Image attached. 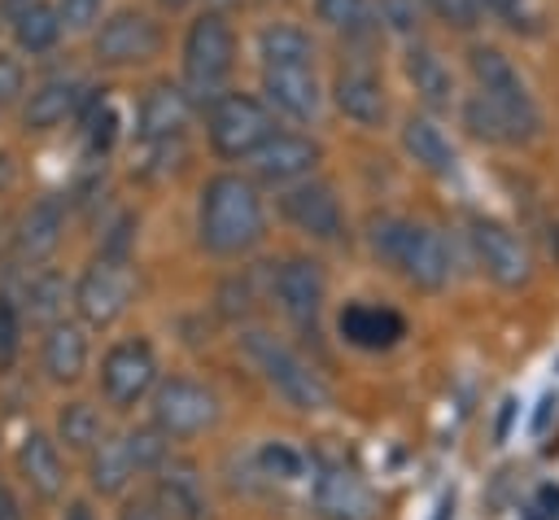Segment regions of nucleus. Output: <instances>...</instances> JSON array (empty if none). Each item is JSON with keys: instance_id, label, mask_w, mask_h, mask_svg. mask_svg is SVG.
<instances>
[{"instance_id": "obj_1", "label": "nucleus", "mask_w": 559, "mask_h": 520, "mask_svg": "<svg viewBox=\"0 0 559 520\" xmlns=\"http://www.w3.org/2000/svg\"><path fill=\"white\" fill-rule=\"evenodd\" d=\"M467 70L476 79V96L463 105V122L472 135L489 144H520L533 140L542 127V109L524 83V74L511 66V57L493 44H476L467 52Z\"/></svg>"}, {"instance_id": "obj_2", "label": "nucleus", "mask_w": 559, "mask_h": 520, "mask_svg": "<svg viewBox=\"0 0 559 520\" xmlns=\"http://www.w3.org/2000/svg\"><path fill=\"white\" fill-rule=\"evenodd\" d=\"M262 227H266V214H262V197H258V184L253 179H245L236 170H223V175H214L201 188V201H197V240L210 253L240 258V253H249L262 240Z\"/></svg>"}, {"instance_id": "obj_3", "label": "nucleus", "mask_w": 559, "mask_h": 520, "mask_svg": "<svg viewBox=\"0 0 559 520\" xmlns=\"http://www.w3.org/2000/svg\"><path fill=\"white\" fill-rule=\"evenodd\" d=\"M367 245L380 262H389L402 280H411L415 288H445L450 275H454V258H450V245L437 227L428 223H411V218H371L367 227Z\"/></svg>"}, {"instance_id": "obj_4", "label": "nucleus", "mask_w": 559, "mask_h": 520, "mask_svg": "<svg viewBox=\"0 0 559 520\" xmlns=\"http://www.w3.org/2000/svg\"><path fill=\"white\" fill-rule=\"evenodd\" d=\"M240 350L249 354V363L262 371V380L293 406V411H328L332 406V389L323 385V376L297 354L288 350L280 336L253 328L240 336Z\"/></svg>"}, {"instance_id": "obj_5", "label": "nucleus", "mask_w": 559, "mask_h": 520, "mask_svg": "<svg viewBox=\"0 0 559 520\" xmlns=\"http://www.w3.org/2000/svg\"><path fill=\"white\" fill-rule=\"evenodd\" d=\"M231 66H236V35H231L223 9H210L183 35V92L197 101L218 96Z\"/></svg>"}, {"instance_id": "obj_6", "label": "nucleus", "mask_w": 559, "mask_h": 520, "mask_svg": "<svg viewBox=\"0 0 559 520\" xmlns=\"http://www.w3.org/2000/svg\"><path fill=\"white\" fill-rule=\"evenodd\" d=\"M205 131H210V149L236 162V157H253V149L275 131V118L253 92H218L210 96Z\"/></svg>"}, {"instance_id": "obj_7", "label": "nucleus", "mask_w": 559, "mask_h": 520, "mask_svg": "<svg viewBox=\"0 0 559 520\" xmlns=\"http://www.w3.org/2000/svg\"><path fill=\"white\" fill-rule=\"evenodd\" d=\"M218 419V398L188 380V376H170L153 389V428L162 437H197Z\"/></svg>"}, {"instance_id": "obj_8", "label": "nucleus", "mask_w": 559, "mask_h": 520, "mask_svg": "<svg viewBox=\"0 0 559 520\" xmlns=\"http://www.w3.org/2000/svg\"><path fill=\"white\" fill-rule=\"evenodd\" d=\"M127 302H131V271H127V262L114 258V253L96 258V262L79 275V284H74V310H79V319L92 323V328H109V323L127 310Z\"/></svg>"}, {"instance_id": "obj_9", "label": "nucleus", "mask_w": 559, "mask_h": 520, "mask_svg": "<svg viewBox=\"0 0 559 520\" xmlns=\"http://www.w3.org/2000/svg\"><path fill=\"white\" fill-rule=\"evenodd\" d=\"M467 236H472V249H476L480 271H485L493 284H502V288L528 284V275H533L528 245H524L507 223H498V218H476Z\"/></svg>"}, {"instance_id": "obj_10", "label": "nucleus", "mask_w": 559, "mask_h": 520, "mask_svg": "<svg viewBox=\"0 0 559 520\" xmlns=\"http://www.w3.org/2000/svg\"><path fill=\"white\" fill-rule=\"evenodd\" d=\"M157 385V358L148 350V341L131 336V341H118L105 363H100V389L114 406H135L148 389Z\"/></svg>"}, {"instance_id": "obj_11", "label": "nucleus", "mask_w": 559, "mask_h": 520, "mask_svg": "<svg viewBox=\"0 0 559 520\" xmlns=\"http://www.w3.org/2000/svg\"><path fill=\"white\" fill-rule=\"evenodd\" d=\"M92 48H96V57H100L105 66H140V61L157 57V48H162V26H157L148 13H140V9H122V13H114L109 22H100Z\"/></svg>"}, {"instance_id": "obj_12", "label": "nucleus", "mask_w": 559, "mask_h": 520, "mask_svg": "<svg viewBox=\"0 0 559 520\" xmlns=\"http://www.w3.org/2000/svg\"><path fill=\"white\" fill-rule=\"evenodd\" d=\"M262 92L280 114H288L297 122H314L323 109V87H319L314 61H266Z\"/></svg>"}, {"instance_id": "obj_13", "label": "nucleus", "mask_w": 559, "mask_h": 520, "mask_svg": "<svg viewBox=\"0 0 559 520\" xmlns=\"http://www.w3.org/2000/svg\"><path fill=\"white\" fill-rule=\"evenodd\" d=\"M280 210L297 232H306L314 240H341L345 236V210H341L332 184H323V179H301L297 188H288L280 197Z\"/></svg>"}, {"instance_id": "obj_14", "label": "nucleus", "mask_w": 559, "mask_h": 520, "mask_svg": "<svg viewBox=\"0 0 559 520\" xmlns=\"http://www.w3.org/2000/svg\"><path fill=\"white\" fill-rule=\"evenodd\" d=\"M314 511H319V520H376L380 498L358 472L323 468L314 476Z\"/></svg>"}, {"instance_id": "obj_15", "label": "nucleus", "mask_w": 559, "mask_h": 520, "mask_svg": "<svg viewBox=\"0 0 559 520\" xmlns=\"http://www.w3.org/2000/svg\"><path fill=\"white\" fill-rule=\"evenodd\" d=\"M323 293H328V280H323V267L314 258L280 262V271H275V302H280V310L297 328H314V319L323 310Z\"/></svg>"}, {"instance_id": "obj_16", "label": "nucleus", "mask_w": 559, "mask_h": 520, "mask_svg": "<svg viewBox=\"0 0 559 520\" xmlns=\"http://www.w3.org/2000/svg\"><path fill=\"white\" fill-rule=\"evenodd\" d=\"M323 149L310 140V135H297V131H271L258 149H253V170L266 179V184H297L306 179L314 166H319Z\"/></svg>"}, {"instance_id": "obj_17", "label": "nucleus", "mask_w": 559, "mask_h": 520, "mask_svg": "<svg viewBox=\"0 0 559 520\" xmlns=\"http://www.w3.org/2000/svg\"><path fill=\"white\" fill-rule=\"evenodd\" d=\"M188 114H192V96L183 87H175V83H157L140 101V127H135V135L144 144H166L175 135H183Z\"/></svg>"}, {"instance_id": "obj_18", "label": "nucleus", "mask_w": 559, "mask_h": 520, "mask_svg": "<svg viewBox=\"0 0 559 520\" xmlns=\"http://www.w3.org/2000/svg\"><path fill=\"white\" fill-rule=\"evenodd\" d=\"M332 101H336V109H341L349 122H358V127H380L384 114H389V101H384L380 79H376L371 70H362V66H349V70L336 74Z\"/></svg>"}, {"instance_id": "obj_19", "label": "nucleus", "mask_w": 559, "mask_h": 520, "mask_svg": "<svg viewBox=\"0 0 559 520\" xmlns=\"http://www.w3.org/2000/svg\"><path fill=\"white\" fill-rule=\"evenodd\" d=\"M402 149L415 166H424L428 175L437 179H450L459 170V153L450 144V135L428 118V114H411L406 127H402Z\"/></svg>"}, {"instance_id": "obj_20", "label": "nucleus", "mask_w": 559, "mask_h": 520, "mask_svg": "<svg viewBox=\"0 0 559 520\" xmlns=\"http://www.w3.org/2000/svg\"><path fill=\"white\" fill-rule=\"evenodd\" d=\"M17 468H22V476H26V485L39 494V498H61V489H66V463H61V450H57V441L48 437V433H39V428H31L26 437H22V446H17Z\"/></svg>"}, {"instance_id": "obj_21", "label": "nucleus", "mask_w": 559, "mask_h": 520, "mask_svg": "<svg viewBox=\"0 0 559 520\" xmlns=\"http://www.w3.org/2000/svg\"><path fill=\"white\" fill-rule=\"evenodd\" d=\"M336 328H341V336H345L349 345H358V350H389V345H397V336L406 332L402 315H393L389 306H367V302L345 306L341 319H336Z\"/></svg>"}, {"instance_id": "obj_22", "label": "nucleus", "mask_w": 559, "mask_h": 520, "mask_svg": "<svg viewBox=\"0 0 559 520\" xmlns=\"http://www.w3.org/2000/svg\"><path fill=\"white\" fill-rule=\"evenodd\" d=\"M61 227H66V210L57 197L35 201L22 223H17V258L22 262H44L57 245H61Z\"/></svg>"}, {"instance_id": "obj_23", "label": "nucleus", "mask_w": 559, "mask_h": 520, "mask_svg": "<svg viewBox=\"0 0 559 520\" xmlns=\"http://www.w3.org/2000/svg\"><path fill=\"white\" fill-rule=\"evenodd\" d=\"M406 79L415 83V92H419V101H424L428 109H450V101H454V74H450V66L437 57V48L411 44V48H406Z\"/></svg>"}, {"instance_id": "obj_24", "label": "nucleus", "mask_w": 559, "mask_h": 520, "mask_svg": "<svg viewBox=\"0 0 559 520\" xmlns=\"http://www.w3.org/2000/svg\"><path fill=\"white\" fill-rule=\"evenodd\" d=\"M79 105H83V87L70 83V79H52V83L31 92V101L22 109V122H26V131H52L70 114H79Z\"/></svg>"}, {"instance_id": "obj_25", "label": "nucleus", "mask_w": 559, "mask_h": 520, "mask_svg": "<svg viewBox=\"0 0 559 520\" xmlns=\"http://www.w3.org/2000/svg\"><path fill=\"white\" fill-rule=\"evenodd\" d=\"M83 367H87V336H83V328L70 323V319L48 323V336H44V371L66 385V380H79Z\"/></svg>"}, {"instance_id": "obj_26", "label": "nucleus", "mask_w": 559, "mask_h": 520, "mask_svg": "<svg viewBox=\"0 0 559 520\" xmlns=\"http://www.w3.org/2000/svg\"><path fill=\"white\" fill-rule=\"evenodd\" d=\"M92 489L96 494H122L127 489V481L135 476V463H131V450H127V441L122 437H105V441H96V450H92Z\"/></svg>"}, {"instance_id": "obj_27", "label": "nucleus", "mask_w": 559, "mask_h": 520, "mask_svg": "<svg viewBox=\"0 0 559 520\" xmlns=\"http://www.w3.org/2000/svg\"><path fill=\"white\" fill-rule=\"evenodd\" d=\"M13 39H17V48L22 52H48L57 39H61V17H57V9H48V4H39V0H31V4H22L17 9V17H13Z\"/></svg>"}, {"instance_id": "obj_28", "label": "nucleus", "mask_w": 559, "mask_h": 520, "mask_svg": "<svg viewBox=\"0 0 559 520\" xmlns=\"http://www.w3.org/2000/svg\"><path fill=\"white\" fill-rule=\"evenodd\" d=\"M162 494L170 498V507L183 516V520H205L210 503H205V485L197 476L192 463H166L162 472Z\"/></svg>"}, {"instance_id": "obj_29", "label": "nucleus", "mask_w": 559, "mask_h": 520, "mask_svg": "<svg viewBox=\"0 0 559 520\" xmlns=\"http://www.w3.org/2000/svg\"><path fill=\"white\" fill-rule=\"evenodd\" d=\"M258 57L262 66L266 61H314V39L293 22H275L258 35Z\"/></svg>"}, {"instance_id": "obj_30", "label": "nucleus", "mask_w": 559, "mask_h": 520, "mask_svg": "<svg viewBox=\"0 0 559 520\" xmlns=\"http://www.w3.org/2000/svg\"><path fill=\"white\" fill-rule=\"evenodd\" d=\"M57 437H61L70 450H92V446L100 441V415H96V406H87V402L61 406V415H57Z\"/></svg>"}, {"instance_id": "obj_31", "label": "nucleus", "mask_w": 559, "mask_h": 520, "mask_svg": "<svg viewBox=\"0 0 559 520\" xmlns=\"http://www.w3.org/2000/svg\"><path fill=\"white\" fill-rule=\"evenodd\" d=\"M319 22H328L341 35H367L371 31V0H314Z\"/></svg>"}, {"instance_id": "obj_32", "label": "nucleus", "mask_w": 559, "mask_h": 520, "mask_svg": "<svg viewBox=\"0 0 559 520\" xmlns=\"http://www.w3.org/2000/svg\"><path fill=\"white\" fill-rule=\"evenodd\" d=\"M26 302H31V319L57 323V315H61V306H66V280H61L57 271L35 275L31 288H26Z\"/></svg>"}, {"instance_id": "obj_33", "label": "nucleus", "mask_w": 559, "mask_h": 520, "mask_svg": "<svg viewBox=\"0 0 559 520\" xmlns=\"http://www.w3.org/2000/svg\"><path fill=\"white\" fill-rule=\"evenodd\" d=\"M79 109H83V131H87V144H92L96 153H105V149L114 144V135H118V114H114V105H109L105 96H87Z\"/></svg>"}, {"instance_id": "obj_34", "label": "nucleus", "mask_w": 559, "mask_h": 520, "mask_svg": "<svg viewBox=\"0 0 559 520\" xmlns=\"http://www.w3.org/2000/svg\"><path fill=\"white\" fill-rule=\"evenodd\" d=\"M258 463H262V472L275 476V481H297L301 468H306V459H301L288 441H266V446L258 450Z\"/></svg>"}, {"instance_id": "obj_35", "label": "nucleus", "mask_w": 559, "mask_h": 520, "mask_svg": "<svg viewBox=\"0 0 559 520\" xmlns=\"http://www.w3.org/2000/svg\"><path fill=\"white\" fill-rule=\"evenodd\" d=\"M122 441H127V450H131L135 472H140V468H162V463H166V441H162V433H157V428L122 433Z\"/></svg>"}, {"instance_id": "obj_36", "label": "nucleus", "mask_w": 559, "mask_h": 520, "mask_svg": "<svg viewBox=\"0 0 559 520\" xmlns=\"http://www.w3.org/2000/svg\"><path fill=\"white\" fill-rule=\"evenodd\" d=\"M445 26H454V31H472L476 22H480V0H424Z\"/></svg>"}, {"instance_id": "obj_37", "label": "nucleus", "mask_w": 559, "mask_h": 520, "mask_svg": "<svg viewBox=\"0 0 559 520\" xmlns=\"http://www.w3.org/2000/svg\"><path fill=\"white\" fill-rule=\"evenodd\" d=\"M100 4H105V0H57V17H61L70 31H87V26L100 17Z\"/></svg>"}, {"instance_id": "obj_38", "label": "nucleus", "mask_w": 559, "mask_h": 520, "mask_svg": "<svg viewBox=\"0 0 559 520\" xmlns=\"http://www.w3.org/2000/svg\"><path fill=\"white\" fill-rule=\"evenodd\" d=\"M380 22H389L393 31H415L419 4L415 0H380Z\"/></svg>"}, {"instance_id": "obj_39", "label": "nucleus", "mask_w": 559, "mask_h": 520, "mask_svg": "<svg viewBox=\"0 0 559 520\" xmlns=\"http://www.w3.org/2000/svg\"><path fill=\"white\" fill-rule=\"evenodd\" d=\"M17 354V310L13 302L0 297V363H13Z\"/></svg>"}, {"instance_id": "obj_40", "label": "nucleus", "mask_w": 559, "mask_h": 520, "mask_svg": "<svg viewBox=\"0 0 559 520\" xmlns=\"http://www.w3.org/2000/svg\"><path fill=\"white\" fill-rule=\"evenodd\" d=\"M22 87H26L22 66H17L13 57H4V52H0V105H13V101L22 96Z\"/></svg>"}, {"instance_id": "obj_41", "label": "nucleus", "mask_w": 559, "mask_h": 520, "mask_svg": "<svg viewBox=\"0 0 559 520\" xmlns=\"http://www.w3.org/2000/svg\"><path fill=\"white\" fill-rule=\"evenodd\" d=\"M118 520H166V516H162V507H157L153 498H131Z\"/></svg>"}, {"instance_id": "obj_42", "label": "nucleus", "mask_w": 559, "mask_h": 520, "mask_svg": "<svg viewBox=\"0 0 559 520\" xmlns=\"http://www.w3.org/2000/svg\"><path fill=\"white\" fill-rule=\"evenodd\" d=\"M480 9H489V13H498V17H520L524 13V0H480Z\"/></svg>"}, {"instance_id": "obj_43", "label": "nucleus", "mask_w": 559, "mask_h": 520, "mask_svg": "<svg viewBox=\"0 0 559 520\" xmlns=\"http://www.w3.org/2000/svg\"><path fill=\"white\" fill-rule=\"evenodd\" d=\"M0 520H22V511H17V498L9 494V485H0Z\"/></svg>"}, {"instance_id": "obj_44", "label": "nucleus", "mask_w": 559, "mask_h": 520, "mask_svg": "<svg viewBox=\"0 0 559 520\" xmlns=\"http://www.w3.org/2000/svg\"><path fill=\"white\" fill-rule=\"evenodd\" d=\"M13 179H17L13 157H9V153H0V192H9V188H13Z\"/></svg>"}, {"instance_id": "obj_45", "label": "nucleus", "mask_w": 559, "mask_h": 520, "mask_svg": "<svg viewBox=\"0 0 559 520\" xmlns=\"http://www.w3.org/2000/svg\"><path fill=\"white\" fill-rule=\"evenodd\" d=\"M66 520H96V516H92V507H87V503H70Z\"/></svg>"}, {"instance_id": "obj_46", "label": "nucleus", "mask_w": 559, "mask_h": 520, "mask_svg": "<svg viewBox=\"0 0 559 520\" xmlns=\"http://www.w3.org/2000/svg\"><path fill=\"white\" fill-rule=\"evenodd\" d=\"M437 520H450V498H445V503L437 507Z\"/></svg>"}, {"instance_id": "obj_47", "label": "nucleus", "mask_w": 559, "mask_h": 520, "mask_svg": "<svg viewBox=\"0 0 559 520\" xmlns=\"http://www.w3.org/2000/svg\"><path fill=\"white\" fill-rule=\"evenodd\" d=\"M162 4H166V9H183L188 0H162Z\"/></svg>"}, {"instance_id": "obj_48", "label": "nucleus", "mask_w": 559, "mask_h": 520, "mask_svg": "<svg viewBox=\"0 0 559 520\" xmlns=\"http://www.w3.org/2000/svg\"><path fill=\"white\" fill-rule=\"evenodd\" d=\"M210 4H214V9H223V4H231V0H210Z\"/></svg>"}]
</instances>
